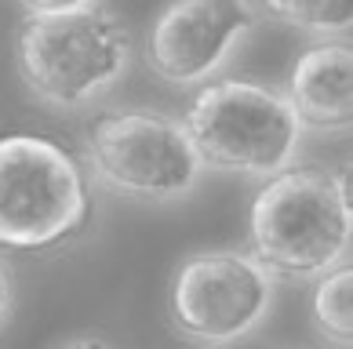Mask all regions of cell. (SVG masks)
<instances>
[{
    "instance_id": "obj_11",
    "label": "cell",
    "mask_w": 353,
    "mask_h": 349,
    "mask_svg": "<svg viewBox=\"0 0 353 349\" xmlns=\"http://www.w3.org/2000/svg\"><path fill=\"white\" fill-rule=\"evenodd\" d=\"M30 15H66V11H84L95 8L99 0H19Z\"/></svg>"
},
{
    "instance_id": "obj_2",
    "label": "cell",
    "mask_w": 353,
    "mask_h": 349,
    "mask_svg": "<svg viewBox=\"0 0 353 349\" xmlns=\"http://www.w3.org/2000/svg\"><path fill=\"white\" fill-rule=\"evenodd\" d=\"M132 55L124 22L102 8L66 15H26L15 59L26 87L59 109H81L121 81Z\"/></svg>"
},
{
    "instance_id": "obj_9",
    "label": "cell",
    "mask_w": 353,
    "mask_h": 349,
    "mask_svg": "<svg viewBox=\"0 0 353 349\" xmlns=\"http://www.w3.org/2000/svg\"><path fill=\"white\" fill-rule=\"evenodd\" d=\"M313 324L339 349H350L353 339V269L350 262H339L321 277L313 291Z\"/></svg>"
},
{
    "instance_id": "obj_1",
    "label": "cell",
    "mask_w": 353,
    "mask_h": 349,
    "mask_svg": "<svg viewBox=\"0 0 353 349\" xmlns=\"http://www.w3.org/2000/svg\"><path fill=\"white\" fill-rule=\"evenodd\" d=\"M350 189L317 164L284 167L255 193L248 211L252 258L266 273L324 277L350 255Z\"/></svg>"
},
{
    "instance_id": "obj_12",
    "label": "cell",
    "mask_w": 353,
    "mask_h": 349,
    "mask_svg": "<svg viewBox=\"0 0 353 349\" xmlns=\"http://www.w3.org/2000/svg\"><path fill=\"white\" fill-rule=\"evenodd\" d=\"M8 309H11V277H8V266L0 262V324H4Z\"/></svg>"
},
{
    "instance_id": "obj_3",
    "label": "cell",
    "mask_w": 353,
    "mask_h": 349,
    "mask_svg": "<svg viewBox=\"0 0 353 349\" xmlns=\"http://www.w3.org/2000/svg\"><path fill=\"white\" fill-rule=\"evenodd\" d=\"M91 186L81 160L41 135L0 138V248L48 251L88 226Z\"/></svg>"
},
{
    "instance_id": "obj_13",
    "label": "cell",
    "mask_w": 353,
    "mask_h": 349,
    "mask_svg": "<svg viewBox=\"0 0 353 349\" xmlns=\"http://www.w3.org/2000/svg\"><path fill=\"white\" fill-rule=\"evenodd\" d=\"M59 349H113L106 339H70L66 346H59Z\"/></svg>"
},
{
    "instance_id": "obj_8",
    "label": "cell",
    "mask_w": 353,
    "mask_h": 349,
    "mask_svg": "<svg viewBox=\"0 0 353 349\" xmlns=\"http://www.w3.org/2000/svg\"><path fill=\"white\" fill-rule=\"evenodd\" d=\"M288 102L303 127L343 131L353 116V51L346 41L313 44L295 59Z\"/></svg>"
},
{
    "instance_id": "obj_6",
    "label": "cell",
    "mask_w": 353,
    "mask_h": 349,
    "mask_svg": "<svg viewBox=\"0 0 353 349\" xmlns=\"http://www.w3.org/2000/svg\"><path fill=\"white\" fill-rule=\"evenodd\" d=\"M273 277L244 251H197L175 269L172 324L193 342L230 346L266 320Z\"/></svg>"
},
{
    "instance_id": "obj_5",
    "label": "cell",
    "mask_w": 353,
    "mask_h": 349,
    "mask_svg": "<svg viewBox=\"0 0 353 349\" xmlns=\"http://www.w3.org/2000/svg\"><path fill=\"white\" fill-rule=\"evenodd\" d=\"M88 160L102 186L139 200L190 197L204 178L186 124L157 109H113L91 120Z\"/></svg>"
},
{
    "instance_id": "obj_7",
    "label": "cell",
    "mask_w": 353,
    "mask_h": 349,
    "mask_svg": "<svg viewBox=\"0 0 353 349\" xmlns=\"http://www.w3.org/2000/svg\"><path fill=\"white\" fill-rule=\"evenodd\" d=\"M255 22L259 11L252 0H172L150 25L146 62L175 87L204 84L226 66Z\"/></svg>"
},
{
    "instance_id": "obj_10",
    "label": "cell",
    "mask_w": 353,
    "mask_h": 349,
    "mask_svg": "<svg viewBox=\"0 0 353 349\" xmlns=\"http://www.w3.org/2000/svg\"><path fill=\"white\" fill-rule=\"evenodd\" d=\"M273 19H281L288 25L310 33H335V30H350L353 22V8L350 0H259Z\"/></svg>"
},
{
    "instance_id": "obj_4",
    "label": "cell",
    "mask_w": 353,
    "mask_h": 349,
    "mask_svg": "<svg viewBox=\"0 0 353 349\" xmlns=\"http://www.w3.org/2000/svg\"><path fill=\"white\" fill-rule=\"evenodd\" d=\"M186 131L204 167L273 178L292 167L303 124L284 92L259 81L226 76L201 87L186 109Z\"/></svg>"
}]
</instances>
